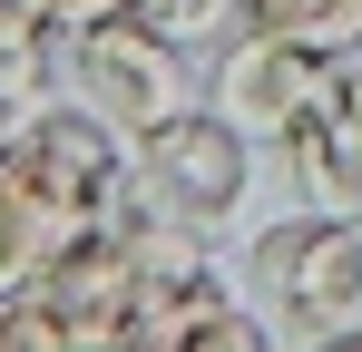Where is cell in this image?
<instances>
[{"mask_svg": "<svg viewBox=\"0 0 362 352\" xmlns=\"http://www.w3.org/2000/svg\"><path fill=\"white\" fill-rule=\"evenodd\" d=\"M10 147H20V117H0V157H10Z\"/></svg>", "mask_w": 362, "mask_h": 352, "instance_id": "obj_14", "label": "cell"}, {"mask_svg": "<svg viewBox=\"0 0 362 352\" xmlns=\"http://www.w3.org/2000/svg\"><path fill=\"white\" fill-rule=\"evenodd\" d=\"M333 69H343V59L294 49V40H274V30H235V40L216 49V69H206V108L235 117L255 147H284L303 127V108L333 88Z\"/></svg>", "mask_w": 362, "mask_h": 352, "instance_id": "obj_5", "label": "cell"}, {"mask_svg": "<svg viewBox=\"0 0 362 352\" xmlns=\"http://www.w3.org/2000/svg\"><path fill=\"white\" fill-rule=\"evenodd\" d=\"M78 225H98V216H88V206H78L59 176L30 157V147H10V157H0V293L30 284V274H40Z\"/></svg>", "mask_w": 362, "mask_h": 352, "instance_id": "obj_8", "label": "cell"}, {"mask_svg": "<svg viewBox=\"0 0 362 352\" xmlns=\"http://www.w3.org/2000/svg\"><path fill=\"white\" fill-rule=\"evenodd\" d=\"M0 352H69V323L30 284H10V293H0Z\"/></svg>", "mask_w": 362, "mask_h": 352, "instance_id": "obj_11", "label": "cell"}, {"mask_svg": "<svg viewBox=\"0 0 362 352\" xmlns=\"http://www.w3.org/2000/svg\"><path fill=\"white\" fill-rule=\"evenodd\" d=\"M245 30H274L323 59H362V0H245Z\"/></svg>", "mask_w": 362, "mask_h": 352, "instance_id": "obj_9", "label": "cell"}, {"mask_svg": "<svg viewBox=\"0 0 362 352\" xmlns=\"http://www.w3.org/2000/svg\"><path fill=\"white\" fill-rule=\"evenodd\" d=\"M235 284L274 323V343H362V216H274L245 245Z\"/></svg>", "mask_w": 362, "mask_h": 352, "instance_id": "obj_1", "label": "cell"}, {"mask_svg": "<svg viewBox=\"0 0 362 352\" xmlns=\"http://www.w3.org/2000/svg\"><path fill=\"white\" fill-rule=\"evenodd\" d=\"M69 88L108 117L118 137H147L157 117L196 108V69H186V49L157 40L137 10H127V20H98V30H69Z\"/></svg>", "mask_w": 362, "mask_h": 352, "instance_id": "obj_3", "label": "cell"}, {"mask_svg": "<svg viewBox=\"0 0 362 352\" xmlns=\"http://www.w3.org/2000/svg\"><path fill=\"white\" fill-rule=\"evenodd\" d=\"M98 20H127V0H59V40L69 30H98Z\"/></svg>", "mask_w": 362, "mask_h": 352, "instance_id": "obj_13", "label": "cell"}, {"mask_svg": "<svg viewBox=\"0 0 362 352\" xmlns=\"http://www.w3.org/2000/svg\"><path fill=\"white\" fill-rule=\"evenodd\" d=\"M284 167H294L303 206H323V216H362V98H353V59L333 69V88L303 108V127L274 147Z\"/></svg>", "mask_w": 362, "mask_h": 352, "instance_id": "obj_7", "label": "cell"}, {"mask_svg": "<svg viewBox=\"0 0 362 352\" xmlns=\"http://www.w3.org/2000/svg\"><path fill=\"white\" fill-rule=\"evenodd\" d=\"M49 108V40H0V117Z\"/></svg>", "mask_w": 362, "mask_h": 352, "instance_id": "obj_10", "label": "cell"}, {"mask_svg": "<svg viewBox=\"0 0 362 352\" xmlns=\"http://www.w3.org/2000/svg\"><path fill=\"white\" fill-rule=\"evenodd\" d=\"M137 343H157V352H264L274 323L245 303L235 274H216V264L196 254V264H177V274H147Z\"/></svg>", "mask_w": 362, "mask_h": 352, "instance_id": "obj_6", "label": "cell"}, {"mask_svg": "<svg viewBox=\"0 0 362 352\" xmlns=\"http://www.w3.org/2000/svg\"><path fill=\"white\" fill-rule=\"evenodd\" d=\"M353 98H362V59H353Z\"/></svg>", "mask_w": 362, "mask_h": 352, "instance_id": "obj_15", "label": "cell"}, {"mask_svg": "<svg viewBox=\"0 0 362 352\" xmlns=\"http://www.w3.org/2000/svg\"><path fill=\"white\" fill-rule=\"evenodd\" d=\"M30 293H40V303L69 323V352H118V343H137L147 264H137V245L98 216V225H78L59 254L30 274Z\"/></svg>", "mask_w": 362, "mask_h": 352, "instance_id": "obj_4", "label": "cell"}, {"mask_svg": "<svg viewBox=\"0 0 362 352\" xmlns=\"http://www.w3.org/2000/svg\"><path fill=\"white\" fill-rule=\"evenodd\" d=\"M0 40H59V0H0Z\"/></svg>", "mask_w": 362, "mask_h": 352, "instance_id": "obj_12", "label": "cell"}, {"mask_svg": "<svg viewBox=\"0 0 362 352\" xmlns=\"http://www.w3.org/2000/svg\"><path fill=\"white\" fill-rule=\"evenodd\" d=\"M127 147H137L147 206L186 216L196 235H216L245 206V186H255V137L235 117H216V108H177V117H157L147 137H127Z\"/></svg>", "mask_w": 362, "mask_h": 352, "instance_id": "obj_2", "label": "cell"}]
</instances>
